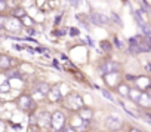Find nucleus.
Listing matches in <instances>:
<instances>
[{"mask_svg":"<svg viewBox=\"0 0 151 132\" xmlns=\"http://www.w3.org/2000/svg\"><path fill=\"white\" fill-rule=\"evenodd\" d=\"M129 132H142V131H141V129H136V128H130Z\"/></svg>","mask_w":151,"mask_h":132,"instance_id":"c85d7f7f","label":"nucleus"},{"mask_svg":"<svg viewBox=\"0 0 151 132\" xmlns=\"http://www.w3.org/2000/svg\"><path fill=\"white\" fill-rule=\"evenodd\" d=\"M104 80L108 88H117L119 86V74L117 73H108L104 76Z\"/></svg>","mask_w":151,"mask_h":132,"instance_id":"9d476101","label":"nucleus"},{"mask_svg":"<svg viewBox=\"0 0 151 132\" xmlns=\"http://www.w3.org/2000/svg\"><path fill=\"white\" fill-rule=\"evenodd\" d=\"M145 70H147L148 73H151V62H147V64H145Z\"/></svg>","mask_w":151,"mask_h":132,"instance_id":"393cba45","label":"nucleus"},{"mask_svg":"<svg viewBox=\"0 0 151 132\" xmlns=\"http://www.w3.org/2000/svg\"><path fill=\"white\" fill-rule=\"evenodd\" d=\"M102 95H104L107 100H110V101H116V100H114V97L111 95V92H110V91H105V89H102Z\"/></svg>","mask_w":151,"mask_h":132,"instance_id":"aec40b11","label":"nucleus"},{"mask_svg":"<svg viewBox=\"0 0 151 132\" xmlns=\"http://www.w3.org/2000/svg\"><path fill=\"white\" fill-rule=\"evenodd\" d=\"M77 116L80 117V120L85 123V125H89L93 119V111L88 107H82L79 111H77Z\"/></svg>","mask_w":151,"mask_h":132,"instance_id":"0eeeda50","label":"nucleus"},{"mask_svg":"<svg viewBox=\"0 0 151 132\" xmlns=\"http://www.w3.org/2000/svg\"><path fill=\"white\" fill-rule=\"evenodd\" d=\"M64 104L67 108L73 110V111H79L82 107H85V102H83V98L79 95V94H68V97L64 100Z\"/></svg>","mask_w":151,"mask_h":132,"instance_id":"f03ea898","label":"nucleus"},{"mask_svg":"<svg viewBox=\"0 0 151 132\" xmlns=\"http://www.w3.org/2000/svg\"><path fill=\"white\" fill-rule=\"evenodd\" d=\"M50 126L58 132V131H62L64 126H65V116L64 113L61 111H55L52 116H50Z\"/></svg>","mask_w":151,"mask_h":132,"instance_id":"7ed1b4c3","label":"nucleus"},{"mask_svg":"<svg viewBox=\"0 0 151 132\" xmlns=\"http://www.w3.org/2000/svg\"><path fill=\"white\" fill-rule=\"evenodd\" d=\"M8 88H9L8 85H3V86H2V89H0V91H2V92H6V91H8Z\"/></svg>","mask_w":151,"mask_h":132,"instance_id":"7c9ffc66","label":"nucleus"},{"mask_svg":"<svg viewBox=\"0 0 151 132\" xmlns=\"http://www.w3.org/2000/svg\"><path fill=\"white\" fill-rule=\"evenodd\" d=\"M129 91H130V88H129L126 83H119V86H117V92H119L122 97H127V95H129Z\"/></svg>","mask_w":151,"mask_h":132,"instance_id":"a211bd4d","label":"nucleus"},{"mask_svg":"<svg viewBox=\"0 0 151 132\" xmlns=\"http://www.w3.org/2000/svg\"><path fill=\"white\" fill-rule=\"evenodd\" d=\"M135 88L141 92H148L151 89V77L148 76H136L135 77Z\"/></svg>","mask_w":151,"mask_h":132,"instance_id":"20e7f679","label":"nucleus"},{"mask_svg":"<svg viewBox=\"0 0 151 132\" xmlns=\"http://www.w3.org/2000/svg\"><path fill=\"white\" fill-rule=\"evenodd\" d=\"M101 48L105 49V50H110V49H111V45H110L108 42H101Z\"/></svg>","mask_w":151,"mask_h":132,"instance_id":"4be33fe9","label":"nucleus"},{"mask_svg":"<svg viewBox=\"0 0 151 132\" xmlns=\"http://www.w3.org/2000/svg\"><path fill=\"white\" fill-rule=\"evenodd\" d=\"M37 123L40 126H50V114L47 111H42L37 116Z\"/></svg>","mask_w":151,"mask_h":132,"instance_id":"f8f14e48","label":"nucleus"},{"mask_svg":"<svg viewBox=\"0 0 151 132\" xmlns=\"http://www.w3.org/2000/svg\"><path fill=\"white\" fill-rule=\"evenodd\" d=\"M67 3L68 5H74V6H77L80 3V0H67Z\"/></svg>","mask_w":151,"mask_h":132,"instance_id":"5701e85b","label":"nucleus"},{"mask_svg":"<svg viewBox=\"0 0 151 132\" xmlns=\"http://www.w3.org/2000/svg\"><path fill=\"white\" fill-rule=\"evenodd\" d=\"M36 89H37L40 94H43V95H47V94H49V91H50L49 85H47V83H45V82H39V83L36 85Z\"/></svg>","mask_w":151,"mask_h":132,"instance_id":"f3484780","label":"nucleus"},{"mask_svg":"<svg viewBox=\"0 0 151 132\" xmlns=\"http://www.w3.org/2000/svg\"><path fill=\"white\" fill-rule=\"evenodd\" d=\"M47 97H49V100H50L52 102H58V101H61V100H62V94H61L59 86H53V88H50Z\"/></svg>","mask_w":151,"mask_h":132,"instance_id":"9b49d317","label":"nucleus"},{"mask_svg":"<svg viewBox=\"0 0 151 132\" xmlns=\"http://www.w3.org/2000/svg\"><path fill=\"white\" fill-rule=\"evenodd\" d=\"M144 117H145V119H147V120H148V122L151 123V113H148V111H145V113H144Z\"/></svg>","mask_w":151,"mask_h":132,"instance_id":"b1692460","label":"nucleus"},{"mask_svg":"<svg viewBox=\"0 0 151 132\" xmlns=\"http://www.w3.org/2000/svg\"><path fill=\"white\" fill-rule=\"evenodd\" d=\"M6 8V5H5V2H3V0H0V11H3Z\"/></svg>","mask_w":151,"mask_h":132,"instance_id":"cd10ccee","label":"nucleus"},{"mask_svg":"<svg viewBox=\"0 0 151 132\" xmlns=\"http://www.w3.org/2000/svg\"><path fill=\"white\" fill-rule=\"evenodd\" d=\"M135 77L136 76H133V74H126V80H135Z\"/></svg>","mask_w":151,"mask_h":132,"instance_id":"bb28decb","label":"nucleus"},{"mask_svg":"<svg viewBox=\"0 0 151 132\" xmlns=\"http://www.w3.org/2000/svg\"><path fill=\"white\" fill-rule=\"evenodd\" d=\"M113 17H114V21H116V22H119V24L122 25V19H120V18H119V17H117L116 14H113Z\"/></svg>","mask_w":151,"mask_h":132,"instance_id":"a878e982","label":"nucleus"},{"mask_svg":"<svg viewBox=\"0 0 151 132\" xmlns=\"http://www.w3.org/2000/svg\"><path fill=\"white\" fill-rule=\"evenodd\" d=\"M76 18H77V21H80L82 24H85V25L88 27V17H86V15H83V14H77V15H76Z\"/></svg>","mask_w":151,"mask_h":132,"instance_id":"6ab92c4d","label":"nucleus"},{"mask_svg":"<svg viewBox=\"0 0 151 132\" xmlns=\"http://www.w3.org/2000/svg\"><path fill=\"white\" fill-rule=\"evenodd\" d=\"M136 104L141 105L142 108H150L151 107V95L148 92H142V95H141V98Z\"/></svg>","mask_w":151,"mask_h":132,"instance_id":"ddd939ff","label":"nucleus"},{"mask_svg":"<svg viewBox=\"0 0 151 132\" xmlns=\"http://www.w3.org/2000/svg\"><path fill=\"white\" fill-rule=\"evenodd\" d=\"M5 28H9V30H14V31H17V30H19V28H21V22H19L17 18H12V19H8V18H6Z\"/></svg>","mask_w":151,"mask_h":132,"instance_id":"4468645a","label":"nucleus"},{"mask_svg":"<svg viewBox=\"0 0 151 132\" xmlns=\"http://www.w3.org/2000/svg\"><path fill=\"white\" fill-rule=\"evenodd\" d=\"M14 17H25L24 9H15V11H14Z\"/></svg>","mask_w":151,"mask_h":132,"instance_id":"412c9836","label":"nucleus"},{"mask_svg":"<svg viewBox=\"0 0 151 132\" xmlns=\"http://www.w3.org/2000/svg\"><path fill=\"white\" fill-rule=\"evenodd\" d=\"M70 34H73V36H77V34H79V31H77V30H70Z\"/></svg>","mask_w":151,"mask_h":132,"instance_id":"c756f323","label":"nucleus"},{"mask_svg":"<svg viewBox=\"0 0 151 132\" xmlns=\"http://www.w3.org/2000/svg\"><path fill=\"white\" fill-rule=\"evenodd\" d=\"M129 50L132 53H145V52H151V42L150 37L145 36H135L132 39H129Z\"/></svg>","mask_w":151,"mask_h":132,"instance_id":"f257e3e1","label":"nucleus"},{"mask_svg":"<svg viewBox=\"0 0 151 132\" xmlns=\"http://www.w3.org/2000/svg\"><path fill=\"white\" fill-rule=\"evenodd\" d=\"M59 21H61V15H59V17H58V18H56V19H55V25H56V24H58V22H59Z\"/></svg>","mask_w":151,"mask_h":132,"instance_id":"473e14b6","label":"nucleus"},{"mask_svg":"<svg viewBox=\"0 0 151 132\" xmlns=\"http://www.w3.org/2000/svg\"><path fill=\"white\" fill-rule=\"evenodd\" d=\"M91 21L95 24V25H107L108 22V17L102 12H93L91 15Z\"/></svg>","mask_w":151,"mask_h":132,"instance_id":"1a4fd4ad","label":"nucleus"},{"mask_svg":"<svg viewBox=\"0 0 151 132\" xmlns=\"http://www.w3.org/2000/svg\"><path fill=\"white\" fill-rule=\"evenodd\" d=\"M141 95H142V92H141L139 89H136V88H130V91H129V95H127V98H129L130 101H133V102L136 104V102L139 101Z\"/></svg>","mask_w":151,"mask_h":132,"instance_id":"dca6fc26","label":"nucleus"},{"mask_svg":"<svg viewBox=\"0 0 151 132\" xmlns=\"http://www.w3.org/2000/svg\"><path fill=\"white\" fill-rule=\"evenodd\" d=\"M17 104H18V107H19L21 110H24V111H27V110H33V108L36 107L34 101H33L31 97H28V95H22V97H19Z\"/></svg>","mask_w":151,"mask_h":132,"instance_id":"423d86ee","label":"nucleus"},{"mask_svg":"<svg viewBox=\"0 0 151 132\" xmlns=\"http://www.w3.org/2000/svg\"><path fill=\"white\" fill-rule=\"evenodd\" d=\"M105 125H107L108 129H111V131H117V129H120V128L123 126V120H122L119 116L110 114V116L105 117Z\"/></svg>","mask_w":151,"mask_h":132,"instance_id":"39448f33","label":"nucleus"},{"mask_svg":"<svg viewBox=\"0 0 151 132\" xmlns=\"http://www.w3.org/2000/svg\"><path fill=\"white\" fill-rule=\"evenodd\" d=\"M58 132H62V131H58Z\"/></svg>","mask_w":151,"mask_h":132,"instance_id":"72a5a7b5","label":"nucleus"},{"mask_svg":"<svg viewBox=\"0 0 151 132\" xmlns=\"http://www.w3.org/2000/svg\"><path fill=\"white\" fill-rule=\"evenodd\" d=\"M120 70V64L119 62H114V61H107L101 65V71L104 74H108V73H117Z\"/></svg>","mask_w":151,"mask_h":132,"instance_id":"6e6552de","label":"nucleus"},{"mask_svg":"<svg viewBox=\"0 0 151 132\" xmlns=\"http://www.w3.org/2000/svg\"><path fill=\"white\" fill-rule=\"evenodd\" d=\"M114 40H116V46H119V48H122V43H120V40H119L117 37H116Z\"/></svg>","mask_w":151,"mask_h":132,"instance_id":"2f4dec72","label":"nucleus"},{"mask_svg":"<svg viewBox=\"0 0 151 132\" xmlns=\"http://www.w3.org/2000/svg\"><path fill=\"white\" fill-rule=\"evenodd\" d=\"M12 58L11 56H8V55H0V69H3V70H6V69H9L11 65H12Z\"/></svg>","mask_w":151,"mask_h":132,"instance_id":"2eb2a0df","label":"nucleus"}]
</instances>
